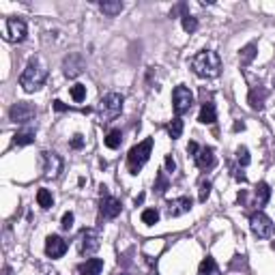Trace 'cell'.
Returning <instances> with one entry per match:
<instances>
[{
  "mask_svg": "<svg viewBox=\"0 0 275 275\" xmlns=\"http://www.w3.org/2000/svg\"><path fill=\"white\" fill-rule=\"evenodd\" d=\"M45 80H48V65H45L41 56H35L28 60L24 73L20 76V86L26 93H35V90H39L45 84Z\"/></svg>",
  "mask_w": 275,
  "mask_h": 275,
  "instance_id": "6da1fadb",
  "label": "cell"
},
{
  "mask_svg": "<svg viewBox=\"0 0 275 275\" xmlns=\"http://www.w3.org/2000/svg\"><path fill=\"white\" fill-rule=\"evenodd\" d=\"M191 71L196 73L198 78H204V80H213L222 73V60L213 50H202L198 52L194 58H191Z\"/></svg>",
  "mask_w": 275,
  "mask_h": 275,
  "instance_id": "7a4b0ae2",
  "label": "cell"
},
{
  "mask_svg": "<svg viewBox=\"0 0 275 275\" xmlns=\"http://www.w3.org/2000/svg\"><path fill=\"white\" fill-rule=\"evenodd\" d=\"M151 153H153V138H146L140 144H135L133 149L127 153V170H129V174L140 172L144 168V163L151 159Z\"/></svg>",
  "mask_w": 275,
  "mask_h": 275,
  "instance_id": "3957f363",
  "label": "cell"
},
{
  "mask_svg": "<svg viewBox=\"0 0 275 275\" xmlns=\"http://www.w3.org/2000/svg\"><path fill=\"white\" fill-rule=\"evenodd\" d=\"M123 104H125V99H123L121 93H108V95H104L101 99H99V104H97L99 118H101L104 123L114 121L116 116H121Z\"/></svg>",
  "mask_w": 275,
  "mask_h": 275,
  "instance_id": "277c9868",
  "label": "cell"
},
{
  "mask_svg": "<svg viewBox=\"0 0 275 275\" xmlns=\"http://www.w3.org/2000/svg\"><path fill=\"white\" fill-rule=\"evenodd\" d=\"M191 106H194V93L185 86V84H179L177 88L172 90V108H174V114L179 118L183 114H187Z\"/></svg>",
  "mask_w": 275,
  "mask_h": 275,
  "instance_id": "5b68a950",
  "label": "cell"
},
{
  "mask_svg": "<svg viewBox=\"0 0 275 275\" xmlns=\"http://www.w3.org/2000/svg\"><path fill=\"white\" fill-rule=\"evenodd\" d=\"M250 228L258 239H271L275 234V224L271 222L269 215H264L262 211H256L250 215Z\"/></svg>",
  "mask_w": 275,
  "mask_h": 275,
  "instance_id": "8992f818",
  "label": "cell"
},
{
  "mask_svg": "<svg viewBox=\"0 0 275 275\" xmlns=\"http://www.w3.org/2000/svg\"><path fill=\"white\" fill-rule=\"evenodd\" d=\"M28 35V26H26L24 20L20 17H9L7 24H5V41H11V43H22Z\"/></svg>",
  "mask_w": 275,
  "mask_h": 275,
  "instance_id": "52a82bcc",
  "label": "cell"
},
{
  "mask_svg": "<svg viewBox=\"0 0 275 275\" xmlns=\"http://www.w3.org/2000/svg\"><path fill=\"white\" fill-rule=\"evenodd\" d=\"M41 168L45 179H58L60 172H62V159L58 153L54 151H43L41 153Z\"/></svg>",
  "mask_w": 275,
  "mask_h": 275,
  "instance_id": "ba28073f",
  "label": "cell"
},
{
  "mask_svg": "<svg viewBox=\"0 0 275 275\" xmlns=\"http://www.w3.org/2000/svg\"><path fill=\"white\" fill-rule=\"evenodd\" d=\"M99 245H101V241H99V232L95 230V228H84V230L80 232V239H78V250L82 256H90L95 254L99 250Z\"/></svg>",
  "mask_w": 275,
  "mask_h": 275,
  "instance_id": "9c48e42d",
  "label": "cell"
},
{
  "mask_svg": "<svg viewBox=\"0 0 275 275\" xmlns=\"http://www.w3.org/2000/svg\"><path fill=\"white\" fill-rule=\"evenodd\" d=\"M35 116H37V108L30 101H17L9 110V118H11L13 123H20V125L30 123Z\"/></svg>",
  "mask_w": 275,
  "mask_h": 275,
  "instance_id": "30bf717a",
  "label": "cell"
},
{
  "mask_svg": "<svg viewBox=\"0 0 275 275\" xmlns=\"http://www.w3.org/2000/svg\"><path fill=\"white\" fill-rule=\"evenodd\" d=\"M84 58H82V54L78 52H71L69 56L62 60V73H65V78H78L82 71H84Z\"/></svg>",
  "mask_w": 275,
  "mask_h": 275,
  "instance_id": "8fae6325",
  "label": "cell"
},
{
  "mask_svg": "<svg viewBox=\"0 0 275 275\" xmlns=\"http://www.w3.org/2000/svg\"><path fill=\"white\" fill-rule=\"evenodd\" d=\"M67 241L62 239V236H58V234H50L48 239H45V254L50 256V258H60V256H65V252H67Z\"/></svg>",
  "mask_w": 275,
  "mask_h": 275,
  "instance_id": "7c38bea8",
  "label": "cell"
},
{
  "mask_svg": "<svg viewBox=\"0 0 275 275\" xmlns=\"http://www.w3.org/2000/svg\"><path fill=\"white\" fill-rule=\"evenodd\" d=\"M121 211H123L121 200L114 198V196H104L101 204H99V213H101L104 219H114V217L121 215Z\"/></svg>",
  "mask_w": 275,
  "mask_h": 275,
  "instance_id": "4fadbf2b",
  "label": "cell"
},
{
  "mask_svg": "<svg viewBox=\"0 0 275 275\" xmlns=\"http://www.w3.org/2000/svg\"><path fill=\"white\" fill-rule=\"evenodd\" d=\"M191 207H194V202H191V198L181 196V198L170 200L168 207H166V213H168V217H181V215L189 213Z\"/></svg>",
  "mask_w": 275,
  "mask_h": 275,
  "instance_id": "5bb4252c",
  "label": "cell"
},
{
  "mask_svg": "<svg viewBox=\"0 0 275 275\" xmlns=\"http://www.w3.org/2000/svg\"><path fill=\"white\" fill-rule=\"evenodd\" d=\"M194 159H196V166L200 170H211L215 166V151H213V146H200V151L194 155Z\"/></svg>",
  "mask_w": 275,
  "mask_h": 275,
  "instance_id": "9a60e30c",
  "label": "cell"
},
{
  "mask_svg": "<svg viewBox=\"0 0 275 275\" xmlns=\"http://www.w3.org/2000/svg\"><path fill=\"white\" fill-rule=\"evenodd\" d=\"M104 271V260L101 258H88L78 267V275H99Z\"/></svg>",
  "mask_w": 275,
  "mask_h": 275,
  "instance_id": "2e32d148",
  "label": "cell"
},
{
  "mask_svg": "<svg viewBox=\"0 0 275 275\" xmlns=\"http://www.w3.org/2000/svg\"><path fill=\"white\" fill-rule=\"evenodd\" d=\"M198 121L202 123V125H213L217 121V112H215V106L207 101L202 104V108H200V116H198Z\"/></svg>",
  "mask_w": 275,
  "mask_h": 275,
  "instance_id": "e0dca14e",
  "label": "cell"
},
{
  "mask_svg": "<svg viewBox=\"0 0 275 275\" xmlns=\"http://www.w3.org/2000/svg\"><path fill=\"white\" fill-rule=\"evenodd\" d=\"M264 101H267V90H264L262 86L250 90V106H252V110H262Z\"/></svg>",
  "mask_w": 275,
  "mask_h": 275,
  "instance_id": "ac0fdd59",
  "label": "cell"
},
{
  "mask_svg": "<svg viewBox=\"0 0 275 275\" xmlns=\"http://www.w3.org/2000/svg\"><path fill=\"white\" fill-rule=\"evenodd\" d=\"M269 198H271V187L267 185V183H258V187H256L254 191V200H256V207H264L269 202Z\"/></svg>",
  "mask_w": 275,
  "mask_h": 275,
  "instance_id": "d6986e66",
  "label": "cell"
},
{
  "mask_svg": "<svg viewBox=\"0 0 275 275\" xmlns=\"http://www.w3.org/2000/svg\"><path fill=\"white\" fill-rule=\"evenodd\" d=\"M198 275H222V271H219V267H217V262H215L213 256H207V258L200 262Z\"/></svg>",
  "mask_w": 275,
  "mask_h": 275,
  "instance_id": "ffe728a7",
  "label": "cell"
},
{
  "mask_svg": "<svg viewBox=\"0 0 275 275\" xmlns=\"http://www.w3.org/2000/svg\"><path fill=\"white\" fill-rule=\"evenodd\" d=\"M99 9H101V13L108 15V17H114L123 11V3L121 0H104V3H99Z\"/></svg>",
  "mask_w": 275,
  "mask_h": 275,
  "instance_id": "44dd1931",
  "label": "cell"
},
{
  "mask_svg": "<svg viewBox=\"0 0 275 275\" xmlns=\"http://www.w3.org/2000/svg\"><path fill=\"white\" fill-rule=\"evenodd\" d=\"M35 142V129H22L13 135V144L15 146H26V144H32Z\"/></svg>",
  "mask_w": 275,
  "mask_h": 275,
  "instance_id": "7402d4cb",
  "label": "cell"
},
{
  "mask_svg": "<svg viewBox=\"0 0 275 275\" xmlns=\"http://www.w3.org/2000/svg\"><path fill=\"white\" fill-rule=\"evenodd\" d=\"M37 202H39L41 209H52V207H54V196H52V191H50V189H45V187H41L39 191H37Z\"/></svg>",
  "mask_w": 275,
  "mask_h": 275,
  "instance_id": "603a6c76",
  "label": "cell"
},
{
  "mask_svg": "<svg viewBox=\"0 0 275 275\" xmlns=\"http://www.w3.org/2000/svg\"><path fill=\"white\" fill-rule=\"evenodd\" d=\"M104 142H106V146L108 149H118L121 146V142H123V133H121V129H112V131H108V135L104 138Z\"/></svg>",
  "mask_w": 275,
  "mask_h": 275,
  "instance_id": "cb8c5ba5",
  "label": "cell"
},
{
  "mask_svg": "<svg viewBox=\"0 0 275 275\" xmlns=\"http://www.w3.org/2000/svg\"><path fill=\"white\" fill-rule=\"evenodd\" d=\"M254 58H256V43H247L245 48L241 50V65L247 67Z\"/></svg>",
  "mask_w": 275,
  "mask_h": 275,
  "instance_id": "d4e9b609",
  "label": "cell"
},
{
  "mask_svg": "<svg viewBox=\"0 0 275 275\" xmlns=\"http://www.w3.org/2000/svg\"><path fill=\"white\" fill-rule=\"evenodd\" d=\"M170 187V181H168V177H166V172H157V179H155V191H157L159 196H163L166 194V189Z\"/></svg>",
  "mask_w": 275,
  "mask_h": 275,
  "instance_id": "484cf974",
  "label": "cell"
},
{
  "mask_svg": "<svg viewBox=\"0 0 275 275\" xmlns=\"http://www.w3.org/2000/svg\"><path fill=\"white\" fill-rule=\"evenodd\" d=\"M142 222L146 226H155L159 222V211L157 209H144L142 211Z\"/></svg>",
  "mask_w": 275,
  "mask_h": 275,
  "instance_id": "4316f807",
  "label": "cell"
},
{
  "mask_svg": "<svg viewBox=\"0 0 275 275\" xmlns=\"http://www.w3.org/2000/svg\"><path fill=\"white\" fill-rule=\"evenodd\" d=\"M211 189H213L211 181H207V179L200 181V185H198V200H200V202H207L209 196H211Z\"/></svg>",
  "mask_w": 275,
  "mask_h": 275,
  "instance_id": "83f0119b",
  "label": "cell"
},
{
  "mask_svg": "<svg viewBox=\"0 0 275 275\" xmlns=\"http://www.w3.org/2000/svg\"><path fill=\"white\" fill-rule=\"evenodd\" d=\"M181 24H183V30L189 32V35L198 30V20H196L194 15H189V13H187V15H183V22H181Z\"/></svg>",
  "mask_w": 275,
  "mask_h": 275,
  "instance_id": "f1b7e54d",
  "label": "cell"
},
{
  "mask_svg": "<svg viewBox=\"0 0 275 275\" xmlns=\"http://www.w3.org/2000/svg\"><path fill=\"white\" fill-rule=\"evenodd\" d=\"M168 133H170L172 140L181 138V133H183V121H181L179 116H177V118H172V123H170V127H168Z\"/></svg>",
  "mask_w": 275,
  "mask_h": 275,
  "instance_id": "f546056e",
  "label": "cell"
},
{
  "mask_svg": "<svg viewBox=\"0 0 275 275\" xmlns=\"http://www.w3.org/2000/svg\"><path fill=\"white\" fill-rule=\"evenodd\" d=\"M71 97H73V101H76V104H82L86 99V86L84 84L71 86Z\"/></svg>",
  "mask_w": 275,
  "mask_h": 275,
  "instance_id": "4dcf8cb0",
  "label": "cell"
},
{
  "mask_svg": "<svg viewBox=\"0 0 275 275\" xmlns=\"http://www.w3.org/2000/svg\"><path fill=\"white\" fill-rule=\"evenodd\" d=\"M236 161H239V166H250V161H252V157H250V151L245 149V146H239L236 149Z\"/></svg>",
  "mask_w": 275,
  "mask_h": 275,
  "instance_id": "1f68e13d",
  "label": "cell"
},
{
  "mask_svg": "<svg viewBox=\"0 0 275 275\" xmlns=\"http://www.w3.org/2000/svg\"><path fill=\"white\" fill-rule=\"evenodd\" d=\"M73 219H76V217H73V213H71V211H67V213L62 215V219H60V228H62V230H71V228H73Z\"/></svg>",
  "mask_w": 275,
  "mask_h": 275,
  "instance_id": "d6a6232c",
  "label": "cell"
},
{
  "mask_svg": "<svg viewBox=\"0 0 275 275\" xmlns=\"http://www.w3.org/2000/svg\"><path fill=\"white\" fill-rule=\"evenodd\" d=\"M82 146H84V135H80V133H76L71 138V149H82Z\"/></svg>",
  "mask_w": 275,
  "mask_h": 275,
  "instance_id": "836d02e7",
  "label": "cell"
},
{
  "mask_svg": "<svg viewBox=\"0 0 275 275\" xmlns=\"http://www.w3.org/2000/svg\"><path fill=\"white\" fill-rule=\"evenodd\" d=\"M52 106H54V110H56V112H65V110H69L65 104L60 101V99H56V101H52Z\"/></svg>",
  "mask_w": 275,
  "mask_h": 275,
  "instance_id": "e575fe53",
  "label": "cell"
},
{
  "mask_svg": "<svg viewBox=\"0 0 275 275\" xmlns=\"http://www.w3.org/2000/svg\"><path fill=\"white\" fill-rule=\"evenodd\" d=\"M166 170H168V172H174V170H177V163H174L172 155H168V157H166Z\"/></svg>",
  "mask_w": 275,
  "mask_h": 275,
  "instance_id": "d590c367",
  "label": "cell"
},
{
  "mask_svg": "<svg viewBox=\"0 0 275 275\" xmlns=\"http://www.w3.org/2000/svg\"><path fill=\"white\" fill-rule=\"evenodd\" d=\"M200 151V146H198V142H194V140H191L189 144H187V153H191V155H196Z\"/></svg>",
  "mask_w": 275,
  "mask_h": 275,
  "instance_id": "8d00e7d4",
  "label": "cell"
},
{
  "mask_svg": "<svg viewBox=\"0 0 275 275\" xmlns=\"http://www.w3.org/2000/svg\"><path fill=\"white\" fill-rule=\"evenodd\" d=\"M243 127H245L243 123H234V131H243Z\"/></svg>",
  "mask_w": 275,
  "mask_h": 275,
  "instance_id": "74e56055",
  "label": "cell"
},
{
  "mask_svg": "<svg viewBox=\"0 0 275 275\" xmlns=\"http://www.w3.org/2000/svg\"><path fill=\"white\" fill-rule=\"evenodd\" d=\"M142 202H144V194H140V196L135 198V207H138V204H142Z\"/></svg>",
  "mask_w": 275,
  "mask_h": 275,
  "instance_id": "f35d334b",
  "label": "cell"
},
{
  "mask_svg": "<svg viewBox=\"0 0 275 275\" xmlns=\"http://www.w3.org/2000/svg\"><path fill=\"white\" fill-rule=\"evenodd\" d=\"M3 275H13V271H11V267H5V269H3Z\"/></svg>",
  "mask_w": 275,
  "mask_h": 275,
  "instance_id": "ab89813d",
  "label": "cell"
},
{
  "mask_svg": "<svg viewBox=\"0 0 275 275\" xmlns=\"http://www.w3.org/2000/svg\"><path fill=\"white\" fill-rule=\"evenodd\" d=\"M121 275H129V273H121Z\"/></svg>",
  "mask_w": 275,
  "mask_h": 275,
  "instance_id": "60d3db41",
  "label": "cell"
}]
</instances>
